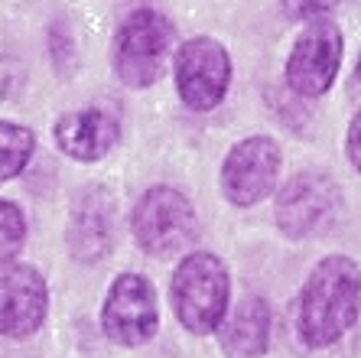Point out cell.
<instances>
[{
	"label": "cell",
	"mask_w": 361,
	"mask_h": 358,
	"mask_svg": "<svg viewBox=\"0 0 361 358\" xmlns=\"http://www.w3.org/2000/svg\"><path fill=\"white\" fill-rule=\"evenodd\" d=\"M280 163H283V157H280V147L274 137L251 133V137L238 141L221 163L225 199L238 208L257 205L261 199H267L270 192L277 189Z\"/></svg>",
	"instance_id": "9c48e42d"
},
{
	"label": "cell",
	"mask_w": 361,
	"mask_h": 358,
	"mask_svg": "<svg viewBox=\"0 0 361 358\" xmlns=\"http://www.w3.org/2000/svg\"><path fill=\"white\" fill-rule=\"evenodd\" d=\"M342 52H345V40L336 20L329 17L306 20L302 33L296 36L293 49L286 56V68H283L286 88L300 95V98L326 95L338 78Z\"/></svg>",
	"instance_id": "5b68a950"
},
{
	"label": "cell",
	"mask_w": 361,
	"mask_h": 358,
	"mask_svg": "<svg viewBox=\"0 0 361 358\" xmlns=\"http://www.w3.org/2000/svg\"><path fill=\"white\" fill-rule=\"evenodd\" d=\"M176 95L189 111L205 114L225 101L231 85V56L219 40L212 36H192L176 52Z\"/></svg>",
	"instance_id": "52a82bcc"
},
{
	"label": "cell",
	"mask_w": 361,
	"mask_h": 358,
	"mask_svg": "<svg viewBox=\"0 0 361 358\" xmlns=\"http://www.w3.org/2000/svg\"><path fill=\"white\" fill-rule=\"evenodd\" d=\"M101 329L118 345L137 349L160 329V300L143 274H121L101 303Z\"/></svg>",
	"instance_id": "ba28073f"
},
{
	"label": "cell",
	"mask_w": 361,
	"mask_h": 358,
	"mask_svg": "<svg viewBox=\"0 0 361 358\" xmlns=\"http://www.w3.org/2000/svg\"><path fill=\"white\" fill-rule=\"evenodd\" d=\"M52 137L59 143V150L72 160L94 163V160L108 157L121 141L118 117L104 108H82L68 111L52 124Z\"/></svg>",
	"instance_id": "8fae6325"
},
{
	"label": "cell",
	"mask_w": 361,
	"mask_h": 358,
	"mask_svg": "<svg viewBox=\"0 0 361 358\" xmlns=\"http://www.w3.org/2000/svg\"><path fill=\"white\" fill-rule=\"evenodd\" d=\"M361 316V267L348 254H329L312 267L300 290L296 326L312 349L336 345Z\"/></svg>",
	"instance_id": "6da1fadb"
},
{
	"label": "cell",
	"mask_w": 361,
	"mask_h": 358,
	"mask_svg": "<svg viewBox=\"0 0 361 358\" xmlns=\"http://www.w3.org/2000/svg\"><path fill=\"white\" fill-rule=\"evenodd\" d=\"M342 212V192L336 179L319 169L296 173L283 189L277 192V228L290 241H306L312 234H322Z\"/></svg>",
	"instance_id": "8992f818"
},
{
	"label": "cell",
	"mask_w": 361,
	"mask_h": 358,
	"mask_svg": "<svg viewBox=\"0 0 361 358\" xmlns=\"http://www.w3.org/2000/svg\"><path fill=\"white\" fill-rule=\"evenodd\" d=\"M169 49H173V23L153 7L134 10L114 33V46H111L114 76L127 88L143 92L160 82Z\"/></svg>",
	"instance_id": "3957f363"
},
{
	"label": "cell",
	"mask_w": 361,
	"mask_h": 358,
	"mask_svg": "<svg viewBox=\"0 0 361 358\" xmlns=\"http://www.w3.org/2000/svg\"><path fill=\"white\" fill-rule=\"evenodd\" d=\"M36 153V133L13 121H0V183L17 179Z\"/></svg>",
	"instance_id": "5bb4252c"
},
{
	"label": "cell",
	"mask_w": 361,
	"mask_h": 358,
	"mask_svg": "<svg viewBox=\"0 0 361 358\" xmlns=\"http://www.w3.org/2000/svg\"><path fill=\"white\" fill-rule=\"evenodd\" d=\"M49 313V287L33 264L0 261V335L30 339Z\"/></svg>",
	"instance_id": "30bf717a"
},
{
	"label": "cell",
	"mask_w": 361,
	"mask_h": 358,
	"mask_svg": "<svg viewBox=\"0 0 361 358\" xmlns=\"http://www.w3.org/2000/svg\"><path fill=\"white\" fill-rule=\"evenodd\" d=\"M130 228L140 251H147L150 258H169L195 241L199 215L185 192L173 186H150L130 212Z\"/></svg>",
	"instance_id": "277c9868"
},
{
	"label": "cell",
	"mask_w": 361,
	"mask_h": 358,
	"mask_svg": "<svg viewBox=\"0 0 361 358\" xmlns=\"http://www.w3.org/2000/svg\"><path fill=\"white\" fill-rule=\"evenodd\" d=\"M26 241V215L17 202L0 199V261L17 258V251Z\"/></svg>",
	"instance_id": "9a60e30c"
},
{
	"label": "cell",
	"mask_w": 361,
	"mask_h": 358,
	"mask_svg": "<svg viewBox=\"0 0 361 358\" xmlns=\"http://www.w3.org/2000/svg\"><path fill=\"white\" fill-rule=\"evenodd\" d=\"M173 309L185 333L212 335L231 306V277L219 254L192 251L173 274Z\"/></svg>",
	"instance_id": "7a4b0ae2"
},
{
	"label": "cell",
	"mask_w": 361,
	"mask_h": 358,
	"mask_svg": "<svg viewBox=\"0 0 361 358\" xmlns=\"http://www.w3.org/2000/svg\"><path fill=\"white\" fill-rule=\"evenodd\" d=\"M280 4H283V13L290 20H302L306 23L312 17H326L338 0H280Z\"/></svg>",
	"instance_id": "2e32d148"
},
{
	"label": "cell",
	"mask_w": 361,
	"mask_h": 358,
	"mask_svg": "<svg viewBox=\"0 0 361 358\" xmlns=\"http://www.w3.org/2000/svg\"><path fill=\"white\" fill-rule=\"evenodd\" d=\"M345 153H348V163L355 167V173H361V108L355 111L352 124H348V137H345Z\"/></svg>",
	"instance_id": "e0dca14e"
},
{
	"label": "cell",
	"mask_w": 361,
	"mask_h": 358,
	"mask_svg": "<svg viewBox=\"0 0 361 358\" xmlns=\"http://www.w3.org/2000/svg\"><path fill=\"white\" fill-rule=\"evenodd\" d=\"M111 205L101 196H88L68 218V254L82 264H94L111 251Z\"/></svg>",
	"instance_id": "4fadbf2b"
},
{
	"label": "cell",
	"mask_w": 361,
	"mask_h": 358,
	"mask_svg": "<svg viewBox=\"0 0 361 358\" xmlns=\"http://www.w3.org/2000/svg\"><path fill=\"white\" fill-rule=\"evenodd\" d=\"M219 345L228 358H264L270 345V309L261 297H244L228 306L219 323Z\"/></svg>",
	"instance_id": "7c38bea8"
},
{
	"label": "cell",
	"mask_w": 361,
	"mask_h": 358,
	"mask_svg": "<svg viewBox=\"0 0 361 358\" xmlns=\"http://www.w3.org/2000/svg\"><path fill=\"white\" fill-rule=\"evenodd\" d=\"M352 95L361 101V52H358V62H355V72H352Z\"/></svg>",
	"instance_id": "ac0fdd59"
}]
</instances>
